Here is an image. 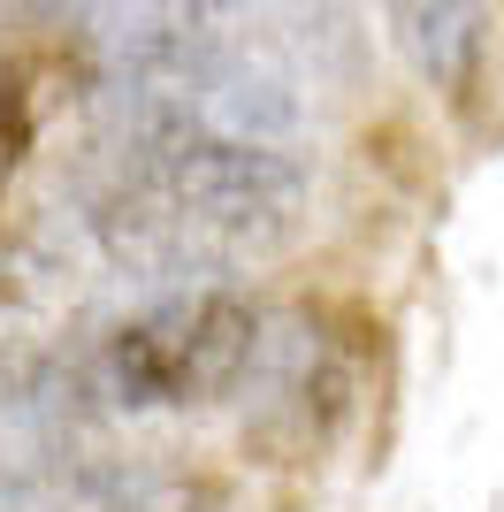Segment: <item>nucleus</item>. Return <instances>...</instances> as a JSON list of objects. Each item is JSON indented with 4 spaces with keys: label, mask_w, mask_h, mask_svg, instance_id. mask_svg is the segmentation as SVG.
Masks as SVG:
<instances>
[{
    "label": "nucleus",
    "mask_w": 504,
    "mask_h": 512,
    "mask_svg": "<svg viewBox=\"0 0 504 512\" xmlns=\"http://www.w3.org/2000/svg\"><path fill=\"white\" fill-rule=\"evenodd\" d=\"M306 214V169L268 138L207 130L184 107H130L123 169L92 230L107 260L161 291H207L291 245Z\"/></svg>",
    "instance_id": "obj_1"
},
{
    "label": "nucleus",
    "mask_w": 504,
    "mask_h": 512,
    "mask_svg": "<svg viewBox=\"0 0 504 512\" xmlns=\"http://www.w3.org/2000/svg\"><path fill=\"white\" fill-rule=\"evenodd\" d=\"M268 321L230 283L153 291L138 314L107 321L92 344V390L130 413H191L252 383Z\"/></svg>",
    "instance_id": "obj_2"
},
{
    "label": "nucleus",
    "mask_w": 504,
    "mask_h": 512,
    "mask_svg": "<svg viewBox=\"0 0 504 512\" xmlns=\"http://www.w3.org/2000/svg\"><path fill=\"white\" fill-rule=\"evenodd\" d=\"M390 31L413 54L428 85H466V62L482 54V16L474 8H390Z\"/></svg>",
    "instance_id": "obj_3"
}]
</instances>
